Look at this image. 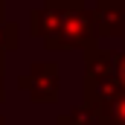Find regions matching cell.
Masks as SVG:
<instances>
[{"label":"cell","mask_w":125,"mask_h":125,"mask_svg":"<svg viewBox=\"0 0 125 125\" xmlns=\"http://www.w3.org/2000/svg\"><path fill=\"white\" fill-rule=\"evenodd\" d=\"M29 29L44 41L50 52H73V50H87L99 44L93 9L84 6H70V9H52L41 6L29 12Z\"/></svg>","instance_id":"obj_1"},{"label":"cell","mask_w":125,"mask_h":125,"mask_svg":"<svg viewBox=\"0 0 125 125\" xmlns=\"http://www.w3.org/2000/svg\"><path fill=\"white\" fill-rule=\"evenodd\" d=\"M122 93L119 76H116V52L105 47H87L84 50V90H82V105L99 114L111 99Z\"/></svg>","instance_id":"obj_2"},{"label":"cell","mask_w":125,"mask_h":125,"mask_svg":"<svg viewBox=\"0 0 125 125\" xmlns=\"http://www.w3.org/2000/svg\"><path fill=\"white\" fill-rule=\"evenodd\" d=\"M18 87L29 96L35 105H47L55 102L61 93V73L52 61H38L29 67V73H23L18 79Z\"/></svg>","instance_id":"obj_3"},{"label":"cell","mask_w":125,"mask_h":125,"mask_svg":"<svg viewBox=\"0 0 125 125\" xmlns=\"http://www.w3.org/2000/svg\"><path fill=\"white\" fill-rule=\"evenodd\" d=\"M93 18L99 38H125V0H96Z\"/></svg>","instance_id":"obj_4"},{"label":"cell","mask_w":125,"mask_h":125,"mask_svg":"<svg viewBox=\"0 0 125 125\" xmlns=\"http://www.w3.org/2000/svg\"><path fill=\"white\" fill-rule=\"evenodd\" d=\"M96 125H125V90L96 114Z\"/></svg>","instance_id":"obj_5"},{"label":"cell","mask_w":125,"mask_h":125,"mask_svg":"<svg viewBox=\"0 0 125 125\" xmlns=\"http://www.w3.org/2000/svg\"><path fill=\"white\" fill-rule=\"evenodd\" d=\"M21 47V26L15 21H3L0 23V55H9Z\"/></svg>","instance_id":"obj_6"},{"label":"cell","mask_w":125,"mask_h":125,"mask_svg":"<svg viewBox=\"0 0 125 125\" xmlns=\"http://www.w3.org/2000/svg\"><path fill=\"white\" fill-rule=\"evenodd\" d=\"M55 125H96V114L90 108H84V105H76L67 114H61L55 119Z\"/></svg>","instance_id":"obj_7"},{"label":"cell","mask_w":125,"mask_h":125,"mask_svg":"<svg viewBox=\"0 0 125 125\" xmlns=\"http://www.w3.org/2000/svg\"><path fill=\"white\" fill-rule=\"evenodd\" d=\"M44 6H52V9H70V6H84V0H44Z\"/></svg>","instance_id":"obj_8"},{"label":"cell","mask_w":125,"mask_h":125,"mask_svg":"<svg viewBox=\"0 0 125 125\" xmlns=\"http://www.w3.org/2000/svg\"><path fill=\"white\" fill-rule=\"evenodd\" d=\"M116 76H119V84L125 90V44H122V52H116Z\"/></svg>","instance_id":"obj_9"},{"label":"cell","mask_w":125,"mask_h":125,"mask_svg":"<svg viewBox=\"0 0 125 125\" xmlns=\"http://www.w3.org/2000/svg\"><path fill=\"white\" fill-rule=\"evenodd\" d=\"M3 70L6 67H0V102L6 99V76H3Z\"/></svg>","instance_id":"obj_10"},{"label":"cell","mask_w":125,"mask_h":125,"mask_svg":"<svg viewBox=\"0 0 125 125\" xmlns=\"http://www.w3.org/2000/svg\"><path fill=\"white\" fill-rule=\"evenodd\" d=\"M6 21V6H3V0H0V23Z\"/></svg>","instance_id":"obj_11"},{"label":"cell","mask_w":125,"mask_h":125,"mask_svg":"<svg viewBox=\"0 0 125 125\" xmlns=\"http://www.w3.org/2000/svg\"><path fill=\"white\" fill-rule=\"evenodd\" d=\"M0 67H6V55H0Z\"/></svg>","instance_id":"obj_12"},{"label":"cell","mask_w":125,"mask_h":125,"mask_svg":"<svg viewBox=\"0 0 125 125\" xmlns=\"http://www.w3.org/2000/svg\"><path fill=\"white\" fill-rule=\"evenodd\" d=\"M0 125H9V122H6V119H3V116H0Z\"/></svg>","instance_id":"obj_13"}]
</instances>
